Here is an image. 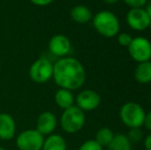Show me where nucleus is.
<instances>
[{
    "label": "nucleus",
    "mask_w": 151,
    "mask_h": 150,
    "mask_svg": "<svg viewBox=\"0 0 151 150\" xmlns=\"http://www.w3.org/2000/svg\"><path fill=\"white\" fill-rule=\"evenodd\" d=\"M44 138L37 130H26L17 138V146L20 150H41Z\"/></svg>",
    "instance_id": "nucleus-7"
},
{
    "label": "nucleus",
    "mask_w": 151,
    "mask_h": 150,
    "mask_svg": "<svg viewBox=\"0 0 151 150\" xmlns=\"http://www.w3.org/2000/svg\"><path fill=\"white\" fill-rule=\"evenodd\" d=\"M144 146H145L146 150H151V133L147 135L144 140Z\"/></svg>",
    "instance_id": "nucleus-25"
},
{
    "label": "nucleus",
    "mask_w": 151,
    "mask_h": 150,
    "mask_svg": "<svg viewBox=\"0 0 151 150\" xmlns=\"http://www.w3.org/2000/svg\"><path fill=\"white\" fill-rule=\"evenodd\" d=\"M127 23L133 30L144 31L149 27L150 18L142 8H131L127 14Z\"/></svg>",
    "instance_id": "nucleus-8"
},
{
    "label": "nucleus",
    "mask_w": 151,
    "mask_h": 150,
    "mask_svg": "<svg viewBox=\"0 0 151 150\" xmlns=\"http://www.w3.org/2000/svg\"><path fill=\"white\" fill-rule=\"evenodd\" d=\"M133 37L129 33H118L117 34V42L122 46H129V43L132 42Z\"/></svg>",
    "instance_id": "nucleus-21"
},
{
    "label": "nucleus",
    "mask_w": 151,
    "mask_h": 150,
    "mask_svg": "<svg viewBox=\"0 0 151 150\" xmlns=\"http://www.w3.org/2000/svg\"><path fill=\"white\" fill-rule=\"evenodd\" d=\"M127 137L131 143H138L143 139V132H142L140 128H129Z\"/></svg>",
    "instance_id": "nucleus-19"
},
{
    "label": "nucleus",
    "mask_w": 151,
    "mask_h": 150,
    "mask_svg": "<svg viewBox=\"0 0 151 150\" xmlns=\"http://www.w3.org/2000/svg\"><path fill=\"white\" fill-rule=\"evenodd\" d=\"M134 77L138 83L147 84L151 82V61L143 63H138L135 71Z\"/></svg>",
    "instance_id": "nucleus-13"
},
{
    "label": "nucleus",
    "mask_w": 151,
    "mask_h": 150,
    "mask_svg": "<svg viewBox=\"0 0 151 150\" xmlns=\"http://www.w3.org/2000/svg\"><path fill=\"white\" fill-rule=\"evenodd\" d=\"M33 4L35 5H38V6H45V5H48L50 3H52L54 0H30Z\"/></svg>",
    "instance_id": "nucleus-24"
},
{
    "label": "nucleus",
    "mask_w": 151,
    "mask_h": 150,
    "mask_svg": "<svg viewBox=\"0 0 151 150\" xmlns=\"http://www.w3.org/2000/svg\"><path fill=\"white\" fill-rule=\"evenodd\" d=\"M109 150H131L132 143L127 139V135L124 134H116L110 145L108 146Z\"/></svg>",
    "instance_id": "nucleus-17"
},
{
    "label": "nucleus",
    "mask_w": 151,
    "mask_h": 150,
    "mask_svg": "<svg viewBox=\"0 0 151 150\" xmlns=\"http://www.w3.org/2000/svg\"><path fill=\"white\" fill-rule=\"evenodd\" d=\"M54 64L45 58H40L31 65L29 75L30 78L36 83L47 82L52 77Z\"/></svg>",
    "instance_id": "nucleus-6"
},
{
    "label": "nucleus",
    "mask_w": 151,
    "mask_h": 150,
    "mask_svg": "<svg viewBox=\"0 0 151 150\" xmlns=\"http://www.w3.org/2000/svg\"><path fill=\"white\" fill-rule=\"evenodd\" d=\"M145 115L146 113L143 107L136 102L124 103L119 110V117L121 121L129 128L143 126Z\"/></svg>",
    "instance_id": "nucleus-3"
},
{
    "label": "nucleus",
    "mask_w": 151,
    "mask_h": 150,
    "mask_svg": "<svg viewBox=\"0 0 151 150\" xmlns=\"http://www.w3.org/2000/svg\"><path fill=\"white\" fill-rule=\"evenodd\" d=\"M48 48L54 56L64 58L71 50V42L69 38L63 34H57L50 38Z\"/></svg>",
    "instance_id": "nucleus-10"
},
{
    "label": "nucleus",
    "mask_w": 151,
    "mask_h": 150,
    "mask_svg": "<svg viewBox=\"0 0 151 150\" xmlns=\"http://www.w3.org/2000/svg\"><path fill=\"white\" fill-rule=\"evenodd\" d=\"M93 26L100 35L106 38L116 36L120 29L117 17L110 10H101L96 14L93 17Z\"/></svg>",
    "instance_id": "nucleus-2"
},
{
    "label": "nucleus",
    "mask_w": 151,
    "mask_h": 150,
    "mask_svg": "<svg viewBox=\"0 0 151 150\" xmlns=\"http://www.w3.org/2000/svg\"><path fill=\"white\" fill-rule=\"evenodd\" d=\"M150 101H151V93H150Z\"/></svg>",
    "instance_id": "nucleus-31"
},
{
    "label": "nucleus",
    "mask_w": 151,
    "mask_h": 150,
    "mask_svg": "<svg viewBox=\"0 0 151 150\" xmlns=\"http://www.w3.org/2000/svg\"><path fill=\"white\" fill-rule=\"evenodd\" d=\"M57 126V117L50 111H44L40 113L37 118V128L36 130L41 135H50Z\"/></svg>",
    "instance_id": "nucleus-11"
},
{
    "label": "nucleus",
    "mask_w": 151,
    "mask_h": 150,
    "mask_svg": "<svg viewBox=\"0 0 151 150\" xmlns=\"http://www.w3.org/2000/svg\"><path fill=\"white\" fill-rule=\"evenodd\" d=\"M144 126H145V128H147L148 131L151 132V111L146 113L145 120H144Z\"/></svg>",
    "instance_id": "nucleus-23"
},
{
    "label": "nucleus",
    "mask_w": 151,
    "mask_h": 150,
    "mask_svg": "<svg viewBox=\"0 0 151 150\" xmlns=\"http://www.w3.org/2000/svg\"><path fill=\"white\" fill-rule=\"evenodd\" d=\"M78 150H103V147L96 140H88L82 143Z\"/></svg>",
    "instance_id": "nucleus-20"
},
{
    "label": "nucleus",
    "mask_w": 151,
    "mask_h": 150,
    "mask_svg": "<svg viewBox=\"0 0 151 150\" xmlns=\"http://www.w3.org/2000/svg\"><path fill=\"white\" fill-rule=\"evenodd\" d=\"M129 56L137 63H143L151 60V42L143 36H138L132 39L127 46Z\"/></svg>",
    "instance_id": "nucleus-5"
},
{
    "label": "nucleus",
    "mask_w": 151,
    "mask_h": 150,
    "mask_svg": "<svg viewBox=\"0 0 151 150\" xmlns=\"http://www.w3.org/2000/svg\"><path fill=\"white\" fill-rule=\"evenodd\" d=\"M16 135V122L7 113H0V139L10 140Z\"/></svg>",
    "instance_id": "nucleus-12"
},
{
    "label": "nucleus",
    "mask_w": 151,
    "mask_h": 150,
    "mask_svg": "<svg viewBox=\"0 0 151 150\" xmlns=\"http://www.w3.org/2000/svg\"><path fill=\"white\" fill-rule=\"evenodd\" d=\"M52 78L61 88L74 90L83 85L86 73L83 65L78 60L64 57L54 64Z\"/></svg>",
    "instance_id": "nucleus-1"
},
{
    "label": "nucleus",
    "mask_w": 151,
    "mask_h": 150,
    "mask_svg": "<svg viewBox=\"0 0 151 150\" xmlns=\"http://www.w3.org/2000/svg\"><path fill=\"white\" fill-rule=\"evenodd\" d=\"M41 150H67V143L61 135H50L44 140Z\"/></svg>",
    "instance_id": "nucleus-16"
},
{
    "label": "nucleus",
    "mask_w": 151,
    "mask_h": 150,
    "mask_svg": "<svg viewBox=\"0 0 151 150\" xmlns=\"http://www.w3.org/2000/svg\"><path fill=\"white\" fill-rule=\"evenodd\" d=\"M86 122L84 112L77 106H72L64 110L61 116V126L68 134L77 133L83 128Z\"/></svg>",
    "instance_id": "nucleus-4"
},
{
    "label": "nucleus",
    "mask_w": 151,
    "mask_h": 150,
    "mask_svg": "<svg viewBox=\"0 0 151 150\" xmlns=\"http://www.w3.org/2000/svg\"><path fill=\"white\" fill-rule=\"evenodd\" d=\"M55 101H56L57 105L62 109H68L70 107L74 106V102H75V98H74L73 94L71 90H65V88H60L55 95Z\"/></svg>",
    "instance_id": "nucleus-15"
},
{
    "label": "nucleus",
    "mask_w": 151,
    "mask_h": 150,
    "mask_svg": "<svg viewBox=\"0 0 151 150\" xmlns=\"http://www.w3.org/2000/svg\"><path fill=\"white\" fill-rule=\"evenodd\" d=\"M0 150H6V149H4V148H1V147H0Z\"/></svg>",
    "instance_id": "nucleus-29"
},
{
    "label": "nucleus",
    "mask_w": 151,
    "mask_h": 150,
    "mask_svg": "<svg viewBox=\"0 0 151 150\" xmlns=\"http://www.w3.org/2000/svg\"><path fill=\"white\" fill-rule=\"evenodd\" d=\"M148 28H150V29H151V19H150V23H149V27H148Z\"/></svg>",
    "instance_id": "nucleus-28"
},
{
    "label": "nucleus",
    "mask_w": 151,
    "mask_h": 150,
    "mask_svg": "<svg viewBox=\"0 0 151 150\" xmlns=\"http://www.w3.org/2000/svg\"><path fill=\"white\" fill-rule=\"evenodd\" d=\"M103 1L107 4H115V3H117L119 0H103Z\"/></svg>",
    "instance_id": "nucleus-27"
},
{
    "label": "nucleus",
    "mask_w": 151,
    "mask_h": 150,
    "mask_svg": "<svg viewBox=\"0 0 151 150\" xmlns=\"http://www.w3.org/2000/svg\"><path fill=\"white\" fill-rule=\"evenodd\" d=\"M123 1L132 8H142L146 5L148 0H123Z\"/></svg>",
    "instance_id": "nucleus-22"
},
{
    "label": "nucleus",
    "mask_w": 151,
    "mask_h": 150,
    "mask_svg": "<svg viewBox=\"0 0 151 150\" xmlns=\"http://www.w3.org/2000/svg\"><path fill=\"white\" fill-rule=\"evenodd\" d=\"M0 68H1V62H0Z\"/></svg>",
    "instance_id": "nucleus-30"
},
{
    "label": "nucleus",
    "mask_w": 151,
    "mask_h": 150,
    "mask_svg": "<svg viewBox=\"0 0 151 150\" xmlns=\"http://www.w3.org/2000/svg\"><path fill=\"white\" fill-rule=\"evenodd\" d=\"M147 12V14L149 16V18L151 19V1H149L148 3H146V7L144 8Z\"/></svg>",
    "instance_id": "nucleus-26"
},
{
    "label": "nucleus",
    "mask_w": 151,
    "mask_h": 150,
    "mask_svg": "<svg viewBox=\"0 0 151 150\" xmlns=\"http://www.w3.org/2000/svg\"><path fill=\"white\" fill-rule=\"evenodd\" d=\"M71 19L78 24H86L93 20V12L86 5H76L70 12Z\"/></svg>",
    "instance_id": "nucleus-14"
},
{
    "label": "nucleus",
    "mask_w": 151,
    "mask_h": 150,
    "mask_svg": "<svg viewBox=\"0 0 151 150\" xmlns=\"http://www.w3.org/2000/svg\"><path fill=\"white\" fill-rule=\"evenodd\" d=\"M114 138V133L109 128H102L96 134L95 140L101 145L102 147H108Z\"/></svg>",
    "instance_id": "nucleus-18"
},
{
    "label": "nucleus",
    "mask_w": 151,
    "mask_h": 150,
    "mask_svg": "<svg viewBox=\"0 0 151 150\" xmlns=\"http://www.w3.org/2000/svg\"><path fill=\"white\" fill-rule=\"evenodd\" d=\"M76 105L82 111H93L99 107L101 97L96 90H84L80 92L75 98Z\"/></svg>",
    "instance_id": "nucleus-9"
}]
</instances>
